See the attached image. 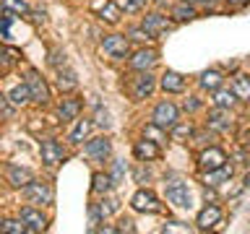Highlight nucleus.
<instances>
[{
	"mask_svg": "<svg viewBox=\"0 0 250 234\" xmlns=\"http://www.w3.org/2000/svg\"><path fill=\"white\" fill-rule=\"evenodd\" d=\"M167 200L172 203V206L177 208H190L193 206V198H190V190H188V185L183 182V179H169L167 182Z\"/></svg>",
	"mask_w": 250,
	"mask_h": 234,
	"instance_id": "1",
	"label": "nucleus"
},
{
	"mask_svg": "<svg viewBox=\"0 0 250 234\" xmlns=\"http://www.w3.org/2000/svg\"><path fill=\"white\" fill-rule=\"evenodd\" d=\"M26 89H29L31 101H37V104H47V101H50V89H47L44 78L39 76L37 70H29L26 73Z\"/></svg>",
	"mask_w": 250,
	"mask_h": 234,
	"instance_id": "2",
	"label": "nucleus"
},
{
	"mask_svg": "<svg viewBox=\"0 0 250 234\" xmlns=\"http://www.w3.org/2000/svg\"><path fill=\"white\" fill-rule=\"evenodd\" d=\"M130 206H133V211H138V214H159L162 211V203L151 190H138L130 198Z\"/></svg>",
	"mask_w": 250,
	"mask_h": 234,
	"instance_id": "3",
	"label": "nucleus"
},
{
	"mask_svg": "<svg viewBox=\"0 0 250 234\" xmlns=\"http://www.w3.org/2000/svg\"><path fill=\"white\" fill-rule=\"evenodd\" d=\"M23 195H26L29 203H39V206L52 203V187L44 182H34V179L29 185H23Z\"/></svg>",
	"mask_w": 250,
	"mask_h": 234,
	"instance_id": "4",
	"label": "nucleus"
},
{
	"mask_svg": "<svg viewBox=\"0 0 250 234\" xmlns=\"http://www.w3.org/2000/svg\"><path fill=\"white\" fill-rule=\"evenodd\" d=\"M154 122L159 125L162 130L175 128V125H177V107L172 104V101H162V104H156V109H154Z\"/></svg>",
	"mask_w": 250,
	"mask_h": 234,
	"instance_id": "5",
	"label": "nucleus"
},
{
	"mask_svg": "<svg viewBox=\"0 0 250 234\" xmlns=\"http://www.w3.org/2000/svg\"><path fill=\"white\" fill-rule=\"evenodd\" d=\"M102 50H104L109 58H125L128 55V39H125L123 34H109L102 39Z\"/></svg>",
	"mask_w": 250,
	"mask_h": 234,
	"instance_id": "6",
	"label": "nucleus"
},
{
	"mask_svg": "<svg viewBox=\"0 0 250 234\" xmlns=\"http://www.w3.org/2000/svg\"><path fill=\"white\" fill-rule=\"evenodd\" d=\"M222 164H227V154L222 148H206V151H201V156H198V167L203 172H211V169L222 167Z\"/></svg>",
	"mask_w": 250,
	"mask_h": 234,
	"instance_id": "7",
	"label": "nucleus"
},
{
	"mask_svg": "<svg viewBox=\"0 0 250 234\" xmlns=\"http://www.w3.org/2000/svg\"><path fill=\"white\" fill-rule=\"evenodd\" d=\"M154 76L151 73H146V70H141V76L138 78H133V89H130V94H133V99L136 101H141V99H146L148 94L154 91Z\"/></svg>",
	"mask_w": 250,
	"mask_h": 234,
	"instance_id": "8",
	"label": "nucleus"
},
{
	"mask_svg": "<svg viewBox=\"0 0 250 234\" xmlns=\"http://www.w3.org/2000/svg\"><path fill=\"white\" fill-rule=\"evenodd\" d=\"M42 161L47 164V167H58V164L62 161V146L58 143V140H52V138L42 140Z\"/></svg>",
	"mask_w": 250,
	"mask_h": 234,
	"instance_id": "9",
	"label": "nucleus"
},
{
	"mask_svg": "<svg viewBox=\"0 0 250 234\" xmlns=\"http://www.w3.org/2000/svg\"><path fill=\"white\" fill-rule=\"evenodd\" d=\"M109 151H112V143H109V138H91L89 143H86V154L91 156V159H97V161H104Z\"/></svg>",
	"mask_w": 250,
	"mask_h": 234,
	"instance_id": "10",
	"label": "nucleus"
},
{
	"mask_svg": "<svg viewBox=\"0 0 250 234\" xmlns=\"http://www.w3.org/2000/svg\"><path fill=\"white\" fill-rule=\"evenodd\" d=\"M21 221L26 224L29 232H42V229H47V218L42 216V211H37V208H23V211H21Z\"/></svg>",
	"mask_w": 250,
	"mask_h": 234,
	"instance_id": "11",
	"label": "nucleus"
},
{
	"mask_svg": "<svg viewBox=\"0 0 250 234\" xmlns=\"http://www.w3.org/2000/svg\"><path fill=\"white\" fill-rule=\"evenodd\" d=\"M219 221H222V208H219V206H206L198 214V218H195L198 229H214Z\"/></svg>",
	"mask_w": 250,
	"mask_h": 234,
	"instance_id": "12",
	"label": "nucleus"
},
{
	"mask_svg": "<svg viewBox=\"0 0 250 234\" xmlns=\"http://www.w3.org/2000/svg\"><path fill=\"white\" fill-rule=\"evenodd\" d=\"M144 29L156 39V34H162V31H167V29H169V21H167V16L148 13V16H144Z\"/></svg>",
	"mask_w": 250,
	"mask_h": 234,
	"instance_id": "13",
	"label": "nucleus"
},
{
	"mask_svg": "<svg viewBox=\"0 0 250 234\" xmlns=\"http://www.w3.org/2000/svg\"><path fill=\"white\" fill-rule=\"evenodd\" d=\"M8 182H11L13 187H23V185H29L31 179H34V175H31L29 169H23V167H16V164H8Z\"/></svg>",
	"mask_w": 250,
	"mask_h": 234,
	"instance_id": "14",
	"label": "nucleus"
},
{
	"mask_svg": "<svg viewBox=\"0 0 250 234\" xmlns=\"http://www.w3.org/2000/svg\"><path fill=\"white\" fill-rule=\"evenodd\" d=\"M133 154L138 156L141 161H151V159H156L159 156V146H156V140H138L136 143V148H133Z\"/></svg>",
	"mask_w": 250,
	"mask_h": 234,
	"instance_id": "15",
	"label": "nucleus"
},
{
	"mask_svg": "<svg viewBox=\"0 0 250 234\" xmlns=\"http://www.w3.org/2000/svg\"><path fill=\"white\" fill-rule=\"evenodd\" d=\"M154 62H156V52L154 50H138L130 58V68L133 70H148Z\"/></svg>",
	"mask_w": 250,
	"mask_h": 234,
	"instance_id": "16",
	"label": "nucleus"
},
{
	"mask_svg": "<svg viewBox=\"0 0 250 234\" xmlns=\"http://www.w3.org/2000/svg\"><path fill=\"white\" fill-rule=\"evenodd\" d=\"M162 89L164 91H169V94H180L185 89V78L180 76V73H175V70H167V73L162 76Z\"/></svg>",
	"mask_w": 250,
	"mask_h": 234,
	"instance_id": "17",
	"label": "nucleus"
},
{
	"mask_svg": "<svg viewBox=\"0 0 250 234\" xmlns=\"http://www.w3.org/2000/svg\"><path fill=\"white\" fill-rule=\"evenodd\" d=\"M208 128L211 130H229L232 128V120H229V115L224 112V107H216L214 112L208 115Z\"/></svg>",
	"mask_w": 250,
	"mask_h": 234,
	"instance_id": "18",
	"label": "nucleus"
},
{
	"mask_svg": "<svg viewBox=\"0 0 250 234\" xmlns=\"http://www.w3.org/2000/svg\"><path fill=\"white\" fill-rule=\"evenodd\" d=\"M97 11H99V19L104 23H117V21H120V5L109 3V0L97 3Z\"/></svg>",
	"mask_w": 250,
	"mask_h": 234,
	"instance_id": "19",
	"label": "nucleus"
},
{
	"mask_svg": "<svg viewBox=\"0 0 250 234\" xmlns=\"http://www.w3.org/2000/svg\"><path fill=\"white\" fill-rule=\"evenodd\" d=\"M229 177H232V167H229V164H222V167L206 172V182H208V185H222V182H227Z\"/></svg>",
	"mask_w": 250,
	"mask_h": 234,
	"instance_id": "20",
	"label": "nucleus"
},
{
	"mask_svg": "<svg viewBox=\"0 0 250 234\" xmlns=\"http://www.w3.org/2000/svg\"><path fill=\"white\" fill-rule=\"evenodd\" d=\"M81 112V101L78 99H62L60 101V117L62 120H76Z\"/></svg>",
	"mask_w": 250,
	"mask_h": 234,
	"instance_id": "21",
	"label": "nucleus"
},
{
	"mask_svg": "<svg viewBox=\"0 0 250 234\" xmlns=\"http://www.w3.org/2000/svg\"><path fill=\"white\" fill-rule=\"evenodd\" d=\"M8 101L16 107H23V104H29L31 97H29V89H26V83H21V86H13L11 94H8Z\"/></svg>",
	"mask_w": 250,
	"mask_h": 234,
	"instance_id": "22",
	"label": "nucleus"
},
{
	"mask_svg": "<svg viewBox=\"0 0 250 234\" xmlns=\"http://www.w3.org/2000/svg\"><path fill=\"white\" fill-rule=\"evenodd\" d=\"M232 91H234V97H240V99H250V76L240 73L232 81Z\"/></svg>",
	"mask_w": 250,
	"mask_h": 234,
	"instance_id": "23",
	"label": "nucleus"
},
{
	"mask_svg": "<svg viewBox=\"0 0 250 234\" xmlns=\"http://www.w3.org/2000/svg\"><path fill=\"white\" fill-rule=\"evenodd\" d=\"M89 130H91V122H89V120H78L76 128L70 130L68 140H70V143H83V138L89 136Z\"/></svg>",
	"mask_w": 250,
	"mask_h": 234,
	"instance_id": "24",
	"label": "nucleus"
},
{
	"mask_svg": "<svg viewBox=\"0 0 250 234\" xmlns=\"http://www.w3.org/2000/svg\"><path fill=\"white\" fill-rule=\"evenodd\" d=\"M0 39L3 42H13V13H3L0 16Z\"/></svg>",
	"mask_w": 250,
	"mask_h": 234,
	"instance_id": "25",
	"label": "nucleus"
},
{
	"mask_svg": "<svg viewBox=\"0 0 250 234\" xmlns=\"http://www.w3.org/2000/svg\"><path fill=\"white\" fill-rule=\"evenodd\" d=\"M222 73H219V70H206V73L201 76V86L203 89H211V91H216L219 86H222Z\"/></svg>",
	"mask_w": 250,
	"mask_h": 234,
	"instance_id": "26",
	"label": "nucleus"
},
{
	"mask_svg": "<svg viewBox=\"0 0 250 234\" xmlns=\"http://www.w3.org/2000/svg\"><path fill=\"white\" fill-rule=\"evenodd\" d=\"M0 8L13 16H26L29 13V5L23 3V0H0Z\"/></svg>",
	"mask_w": 250,
	"mask_h": 234,
	"instance_id": "27",
	"label": "nucleus"
},
{
	"mask_svg": "<svg viewBox=\"0 0 250 234\" xmlns=\"http://www.w3.org/2000/svg\"><path fill=\"white\" fill-rule=\"evenodd\" d=\"M91 190L94 193H107L109 190V187H112V177H109V175H102V172H97V175H94L91 177Z\"/></svg>",
	"mask_w": 250,
	"mask_h": 234,
	"instance_id": "28",
	"label": "nucleus"
},
{
	"mask_svg": "<svg viewBox=\"0 0 250 234\" xmlns=\"http://www.w3.org/2000/svg\"><path fill=\"white\" fill-rule=\"evenodd\" d=\"M16 60H19V55H16L13 50H5V47L0 44V73H8Z\"/></svg>",
	"mask_w": 250,
	"mask_h": 234,
	"instance_id": "29",
	"label": "nucleus"
},
{
	"mask_svg": "<svg viewBox=\"0 0 250 234\" xmlns=\"http://www.w3.org/2000/svg\"><path fill=\"white\" fill-rule=\"evenodd\" d=\"M0 232H5V234H23V232H26V224H23V221H13V218H5V221H0Z\"/></svg>",
	"mask_w": 250,
	"mask_h": 234,
	"instance_id": "30",
	"label": "nucleus"
},
{
	"mask_svg": "<svg viewBox=\"0 0 250 234\" xmlns=\"http://www.w3.org/2000/svg\"><path fill=\"white\" fill-rule=\"evenodd\" d=\"M232 101H234V91H224V89H216L214 94V104L216 107H232Z\"/></svg>",
	"mask_w": 250,
	"mask_h": 234,
	"instance_id": "31",
	"label": "nucleus"
},
{
	"mask_svg": "<svg viewBox=\"0 0 250 234\" xmlns=\"http://www.w3.org/2000/svg\"><path fill=\"white\" fill-rule=\"evenodd\" d=\"M175 19L177 21H190V19H195V11H193V5H188V3H180V5H175Z\"/></svg>",
	"mask_w": 250,
	"mask_h": 234,
	"instance_id": "32",
	"label": "nucleus"
},
{
	"mask_svg": "<svg viewBox=\"0 0 250 234\" xmlns=\"http://www.w3.org/2000/svg\"><path fill=\"white\" fill-rule=\"evenodd\" d=\"M58 86H60L62 91H70V89H76V76L70 73V70H65V73L60 70V76H58Z\"/></svg>",
	"mask_w": 250,
	"mask_h": 234,
	"instance_id": "33",
	"label": "nucleus"
},
{
	"mask_svg": "<svg viewBox=\"0 0 250 234\" xmlns=\"http://www.w3.org/2000/svg\"><path fill=\"white\" fill-rule=\"evenodd\" d=\"M193 136V125H175V130H172V138L175 140H185Z\"/></svg>",
	"mask_w": 250,
	"mask_h": 234,
	"instance_id": "34",
	"label": "nucleus"
},
{
	"mask_svg": "<svg viewBox=\"0 0 250 234\" xmlns=\"http://www.w3.org/2000/svg\"><path fill=\"white\" fill-rule=\"evenodd\" d=\"M144 5H146V0H123V5H120V8H125L128 13H138Z\"/></svg>",
	"mask_w": 250,
	"mask_h": 234,
	"instance_id": "35",
	"label": "nucleus"
},
{
	"mask_svg": "<svg viewBox=\"0 0 250 234\" xmlns=\"http://www.w3.org/2000/svg\"><path fill=\"white\" fill-rule=\"evenodd\" d=\"M164 232H177V234H188V232H190V226H185V224H180V221H169V224H164Z\"/></svg>",
	"mask_w": 250,
	"mask_h": 234,
	"instance_id": "36",
	"label": "nucleus"
},
{
	"mask_svg": "<svg viewBox=\"0 0 250 234\" xmlns=\"http://www.w3.org/2000/svg\"><path fill=\"white\" fill-rule=\"evenodd\" d=\"M144 136H146L148 140H159V138H162V128L154 122V125H148V128L144 130Z\"/></svg>",
	"mask_w": 250,
	"mask_h": 234,
	"instance_id": "37",
	"label": "nucleus"
},
{
	"mask_svg": "<svg viewBox=\"0 0 250 234\" xmlns=\"http://www.w3.org/2000/svg\"><path fill=\"white\" fill-rule=\"evenodd\" d=\"M125 175V164L123 161H115V169H112V182H117V179H123Z\"/></svg>",
	"mask_w": 250,
	"mask_h": 234,
	"instance_id": "38",
	"label": "nucleus"
},
{
	"mask_svg": "<svg viewBox=\"0 0 250 234\" xmlns=\"http://www.w3.org/2000/svg\"><path fill=\"white\" fill-rule=\"evenodd\" d=\"M130 37H133V39H138V42H144V39H154L146 29H133V31H130Z\"/></svg>",
	"mask_w": 250,
	"mask_h": 234,
	"instance_id": "39",
	"label": "nucleus"
},
{
	"mask_svg": "<svg viewBox=\"0 0 250 234\" xmlns=\"http://www.w3.org/2000/svg\"><path fill=\"white\" fill-rule=\"evenodd\" d=\"M89 216H91V224H99V218H102V208L97 206V203H91V208H89Z\"/></svg>",
	"mask_w": 250,
	"mask_h": 234,
	"instance_id": "40",
	"label": "nucleus"
},
{
	"mask_svg": "<svg viewBox=\"0 0 250 234\" xmlns=\"http://www.w3.org/2000/svg\"><path fill=\"white\" fill-rule=\"evenodd\" d=\"M97 122H99V125H109V115H107L102 107L97 109Z\"/></svg>",
	"mask_w": 250,
	"mask_h": 234,
	"instance_id": "41",
	"label": "nucleus"
},
{
	"mask_svg": "<svg viewBox=\"0 0 250 234\" xmlns=\"http://www.w3.org/2000/svg\"><path fill=\"white\" fill-rule=\"evenodd\" d=\"M0 115H11V107H8V97H0Z\"/></svg>",
	"mask_w": 250,
	"mask_h": 234,
	"instance_id": "42",
	"label": "nucleus"
},
{
	"mask_svg": "<svg viewBox=\"0 0 250 234\" xmlns=\"http://www.w3.org/2000/svg\"><path fill=\"white\" fill-rule=\"evenodd\" d=\"M31 19H34V23H42L44 21V11H29Z\"/></svg>",
	"mask_w": 250,
	"mask_h": 234,
	"instance_id": "43",
	"label": "nucleus"
},
{
	"mask_svg": "<svg viewBox=\"0 0 250 234\" xmlns=\"http://www.w3.org/2000/svg\"><path fill=\"white\" fill-rule=\"evenodd\" d=\"M185 109H190V112H193V109H198V101H195V99H190V101H185Z\"/></svg>",
	"mask_w": 250,
	"mask_h": 234,
	"instance_id": "44",
	"label": "nucleus"
},
{
	"mask_svg": "<svg viewBox=\"0 0 250 234\" xmlns=\"http://www.w3.org/2000/svg\"><path fill=\"white\" fill-rule=\"evenodd\" d=\"M227 3H229V5H242L245 0H227Z\"/></svg>",
	"mask_w": 250,
	"mask_h": 234,
	"instance_id": "45",
	"label": "nucleus"
},
{
	"mask_svg": "<svg viewBox=\"0 0 250 234\" xmlns=\"http://www.w3.org/2000/svg\"><path fill=\"white\" fill-rule=\"evenodd\" d=\"M185 3H198V0H185Z\"/></svg>",
	"mask_w": 250,
	"mask_h": 234,
	"instance_id": "46",
	"label": "nucleus"
},
{
	"mask_svg": "<svg viewBox=\"0 0 250 234\" xmlns=\"http://www.w3.org/2000/svg\"><path fill=\"white\" fill-rule=\"evenodd\" d=\"M248 136H250V133H248Z\"/></svg>",
	"mask_w": 250,
	"mask_h": 234,
	"instance_id": "47",
	"label": "nucleus"
}]
</instances>
